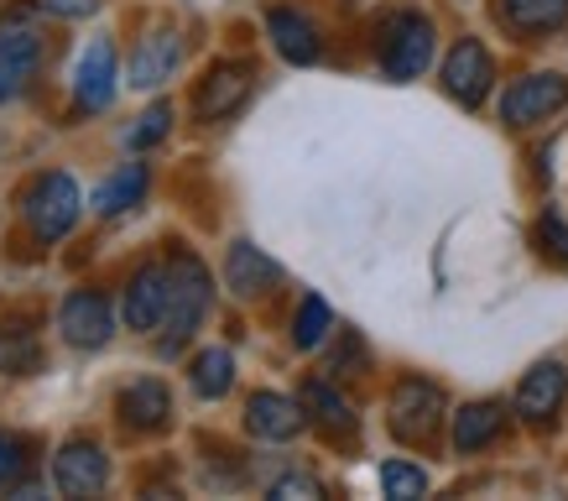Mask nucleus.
<instances>
[{"mask_svg": "<svg viewBox=\"0 0 568 501\" xmlns=\"http://www.w3.org/2000/svg\"><path fill=\"white\" fill-rule=\"evenodd\" d=\"M209 303H214V277H209V267L193 257V251H173V261H168V319H162L156 350H162V355H178V350L199 334Z\"/></svg>", "mask_w": 568, "mask_h": 501, "instance_id": "f257e3e1", "label": "nucleus"}, {"mask_svg": "<svg viewBox=\"0 0 568 501\" xmlns=\"http://www.w3.org/2000/svg\"><path fill=\"white\" fill-rule=\"evenodd\" d=\"M79 214H84V193H79V183H73L69 173H42L32 178V189L21 193V220H27V230H32L42 246L63 241L73 226H79Z\"/></svg>", "mask_w": 568, "mask_h": 501, "instance_id": "f03ea898", "label": "nucleus"}, {"mask_svg": "<svg viewBox=\"0 0 568 501\" xmlns=\"http://www.w3.org/2000/svg\"><path fill=\"white\" fill-rule=\"evenodd\" d=\"M42 69V27L32 6H17L0 17V104L27 94Z\"/></svg>", "mask_w": 568, "mask_h": 501, "instance_id": "7ed1b4c3", "label": "nucleus"}, {"mask_svg": "<svg viewBox=\"0 0 568 501\" xmlns=\"http://www.w3.org/2000/svg\"><path fill=\"white\" fill-rule=\"evenodd\" d=\"M433 48H438V32L423 11H396L386 27H381V73L396 79V84H413L423 79L433 63Z\"/></svg>", "mask_w": 568, "mask_h": 501, "instance_id": "20e7f679", "label": "nucleus"}, {"mask_svg": "<svg viewBox=\"0 0 568 501\" xmlns=\"http://www.w3.org/2000/svg\"><path fill=\"white\" fill-rule=\"evenodd\" d=\"M444 423V392L423 377H402L392 387V408H386V429L402 444H428Z\"/></svg>", "mask_w": 568, "mask_h": 501, "instance_id": "39448f33", "label": "nucleus"}, {"mask_svg": "<svg viewBox=\"0 0 568 501\" xmlns=\"http://www.w3.org/2000/svg\"><path fill=\"white\" fill-rule=\"evenodd\" d=\"M121 94V58H115V42L110 37H94L84 52H79V63H73V104L79 110H110Z\"/></svg>", "mask_w": 568, "mask_h": 501, "instance_id": "423d86ee", "label": "nucleus"}, {"mask_svg": "<svg viewBox=\"0 0 568 501\" xmlns=\"http://www.w3.org/2000/svg\"><path fill=\"white\" fill-rule=\"evenodd\" d=\"M58 334H63L73 350H104L115 340V309H110V298L94 293V288L69 293L63 309H58Z\"/></svg>", "mask_w": 568, "mask_h": 501, "instance_id": "0eeeda50", "label": "nucleus"}, {"mask_svg": "<svg viewBox=\"0 0 568 501\" xmlns=\"http://www.w3.org/2000/svg\"><path fill=\"white\" fill-rule=\"evenodd\" d=\"M568 104V79L564 73H527L500 94V121L506 126H537L552 121Z\"/></svg>", "mask_w": 568, "mask_h": 501, "instance_id": "6e6552de", "label": "nucleus"}, {"mask_svg": "<svg viewBox=\"0 0 568 501\" xmlns=\"http://www.w3.org/2000/svg\"><path fill=\"white\" fill-rule=\"evenodd\" d=\"M52 485L63 497H100L110 485V454L94 439H69L63 450L52 454Z\"/></svg>", "mask_w": 568, "mask_h": 501, "instance_id": "1a4fd4ad", "label": "nucleus"}, {"mask_svg": "<svg viewBox=\"0 0 568 501\" xmlns=\"http://www.w3.org/2000/svg\"><path fill=\"white\" fill-rule=\"evenodd\" d=\"M121 319L131 334H156L168 319V261H146L131 272L121 298Z\"/></svg>", "mask_w": 568, "mask_h": 501, "instance_id": "9d476101", "label": "nucleus"}, {"mask_svg": "<svg viewBox=\"0 0 568 501\" xmlns=\"http://www.w3.org/2000/svg\"><path fill=\"white\" fill-rule=\"evenodd\" d=\"M490 84H496V63H490L485 42H475V37L454 42V48H448V58H444V89H448V100H459L465 110H475V104H485Z\"/></svg>", "mask_w": 568, "mask_h": 501, "instance_id": "9b49d317", "label": "nucleus"}, {"mask_svg": "<svg viewBox=\"0 0 568 501\" xmlns=\"http://www.w3.org/2000/svg\"><path fill=\"white\" fill-rule=\"evenodd\" d=\"M256 89V69L251 63H214V69L199 79V94H193V116L199 121H230Z\"/></svg>", "mask_w": 568, "mask_h": 501, "instance_id": "f8f14e48", "label": "nucleus"}, {"mask_svg": "<svg viewBox=\"0 0 568 501\" xmlns=\"http://www.w3.org/2000/svg\"><path fill=\"white\" fill-rule=\"evenodd\" d=\"M115 413H121V423L131 433H162L173 423V392H168L156 377H136L131 387H121Z\"/></svg>", "mask_w": 568, "mask_h": 501, "instance_id": "ddd939ff", "label": "nucleus"}, {"mask_svg": "<svg viewBox=\"0 0 568 501\" xmlns=\"http://www.w3.org/2000/svg\"><path fill=\"white\" fill-rule=\"evenodd\" d=\"M178 63H183V37H178L173 27H156V32H146L136 42L125 79H131V89H156V84L173 79Z\"/></svg>", "mask_w": 568, "mask_h": 501, "instance_id": "4468645a", "label": "nucleus"}, {"mask_svg": "<svg viewBox=\"0 0 568 501\" xmlns=\"http://www.w3.org/2000/svg\"><path fill=\"white\" fill-rule=\"evenodd\" d=\"M303 423H308V413H303L297 398L256 392V398L245 402V429H251V439H261V444H287V439L303 433Z\"/></svg>", "mask_w": 568, "mask_h": 501, "instance_id": "2eb2a0df", "label": "nucleus"}, {"mask_svg": "<svg viewBox=\"0 0 568 501\" xmlns=\"http://www.w3.org/2000/svg\"><path fill=\"white\" fill-rule=\"evenodd\" d=\"M564 398H568V365L564 361H542V365H532L527 377H521V387H517V408L527 423H552L558 418V408H564Z\"/></svg>", "mask_w": 568, "mask_h": 501, "instance_id": "dca6fc26", "label": "nucleus"}, {"mask_svg": "<svg viewBox=\"0 0 568 501\" xmlns=\"http://www.w3.org/2000/svg\"><path fill=\"white\" fill-rule=\"evenodd\" d=\"M276 282H282V267H276L261 246L235 241L224 251V288L235 298H261V293H272Z\"/></svg>", "mask_w": 568, "mask_h": 501, "instance_id": "f3484780", "label": "nucleus"}, {"mask_svg": "<svg viewBox=\"0 0 568 501\" xmlns=\"http://www.w3.org/2000/svg\"><path fill=\"white\" fill-rule=\"evenodd\" d=\"M266 37H272V48L282 52L287 63H297V69L318 63V52H324L318 27H313L303 11H293V6H272V11H266Z\"/></svg>", "mask_w": 568, "mask_h": 501, "instance_id": "a211bd4d", "label": "nucleus"}, {"mask_svg": "<svg viewBox=\"0 0 568 501\" xmlns=\"http://www.w3.org/2000/svg\"><path fill=\"white\" fill-rule=\"evenodd\" d=\"M37 365H42V340H37L32 319L0 313V371L6 377H32Z\"/></svg>", "mask_w": 568, "mask_h": 501, "instance_id": "6ab92c4d", "label": "nucleus"}, {"mask_svg": "<svg viewBox=\"0 0 568 501\" xmlns=\"http://www.w3.org/2000/svg\"><path fill=\"white\" fill-rule=\"evenodd\" d=\"M500 433H506V408L500 402H465L454 413V450L459 454H475L485 444H496Z\"/></svg>", "mask_w": 568, "mask_h": 501, "instance_id": "aec40b11", "label": "nucleus"}, {"mask_svg": "<svg viewBox=\"0 0 568 501\" xmlns=\"http://www.w3.org/2000/svg\"><path fill=\"white\" fill-rule=\"evenodd\" d=\"M500 21L521 37H548L568 27V0H500Z\"/></svg>", "mask_w": 568, "mask_h": 501, "instance_id": "412c9836", "label": "nucleus"}, {"mask_svg": "<svg viewBox=\"0 0 568 501\" xmlns=\"http://www.w3.org/2000/svg\"><path fill=\"white\" fill-rule=\"evenodd\" d=\"M297 402H303L308 423H318L324 433H355V408H349V398L334 392L328 381H303Z\"/></svg>", "mask_w": 568, "mask_h": 501, "instance_id": "4be33fe9", "label": "nucleus"}, {"mask_svg": "<svg viewBox=\"0 0 568 501\" xmlns=\"http://www.w3.org/2000/svg\"><path fill=\"white\" fill-rule=\"evenodd\" d=\"M141 199H146V162H121L100 189L89 193V204L100 209V214H125V209H136Z\"/></svg>", "mask_w": 568, "mask_h": 501, "instance_id": "5701e85b", "label": "nucleus"}, {"mask_svg": "<svg viewBox=\"0 0 568 501\" xmlns=\"http://www.w3.org/2000/svg\"><path fill=\"white\" fill-rule=\"evenodd\" d=\"M189 381H193V392L204 402H220L230 387H235V355L224 345H209V350H199L193 355V371H189Z\"/></svg>", "mask_w": 568, "mask_h": 501, "instance_id": "b1692460", "label": "nucleus"}, {"mask_svg": "<svg viewBox=\"0 0 568 501\" xmlns=\"http://www.w3.org/2000/svg\"><path fill=\"white\" fill-rule=\"evenodd\" d=\"M328 329H334V309H328L318 293H308L293 313V345L297 350H318L328 340Z\"/></svg>", "mask_w": 568, "mask_h": 501, "instance_id": "393cba45", "label": "nucleus"}, {"mask_svg": "<svg viewBox=\"0 0 568 501\" xmlns=\"http://www.w3.org/2000/svg\"><path fill=\"white\" fill-rule=\"evenodd\" d=\"M381 491L392 501H417L428 491V470L413 465V460H386L381 465Z\"/></svg>", "mask_w": 568, "mask_h": 501, "instance_id": "a878e982", "label": "nucleus"}, {"mask_svg": "<svg viewBox=\"0 0 568 501\" xmlns=\"http://www.w3.org/2000/svg\"><path fill=\"white\" fill-rule=\"evenodd\" d=\"M168 131H173V104L156 100L152 110H146V116H141L131 131H125V147H131V152H146V147H156V141L168 137Z\"/></svg>", "mask_w": 568, "mask_h": 501, "instance_id": "bb28decb", "label": "nucleus"}, {"mask_svg": "<svg viewBox=\"0 0 568 501\" xmlns=\"http://www.w3.org/2000/svg\"><path fill=\"white\" fill-rule=\"evenodd\" d=\"M32 465V454H27V439L11 429H0V491H17L21 475Z\"/></svg>", "mask_w": 568, "mask_h": 501, "instance_id": "cd10ccee", "label": "nucleus"}, {"mask_svg": "<svg viewBox=\"0 0 568 501\" xmlns=\"http://www.w3.org/2000/svg\"><path fill=\"white\" fill-rule=\"evenodd\" d=\"M266 497L272 501H318L324 497V481L313 475V470H287V475H276L266 485Z\"/></svg>", "mask_w": 568, "mask_h": 501, "instance_id": "c85d7f7f", "label": "nucleus"}, {"mask_svg": "<svg viewBox=\"0 0 568 501\" xmlns=\"http://www.w3.org/2000/svg\"><path fill=\"white\" fill-rule=\"evenodd\" d=\"M537 246H542V257L558 261V267H568V214H558V209H548L542 220H537Z\"/></svg>", "mask_w": 568, "mask_h": 501, "instance_id": "c756f323", "label": "nucleus"}, {"mask_svg": "<svg viewBox=\"0 0 568 501\" xmlns=\"http://www.w3.org/2000/svg\"><path fill=\"white\" fill-rule=\"evenodd\" d=\"M42 11H52V17H63V21H84V17H94L104 0H37Z\"/></svg>", "mask_w": 568, "mask_h": 501, "instance_id": "7c9ffc66", "label": "nucleus"}]
</instances>
